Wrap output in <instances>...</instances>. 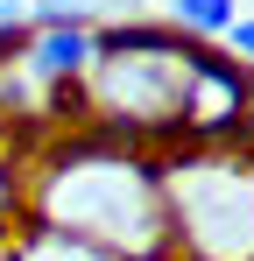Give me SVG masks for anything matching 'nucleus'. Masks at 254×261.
Listing matches in <instances>:
<instances>
[{"label": "nucleus", "instance_id": "39448f33", "mask_svg": "<svg viewBox=\"0 0 254 261\" xmlns=\"http://www.w3.org/2000/svg\"><path fill=\"white\" fill-rule=\"evenodd\" d=\"M7 261H106V254L85 247V240H71V233H57V226H29L21 247H14Z\"/></svg>", "mask_w": 254, "mask_h": 261}, {"label": "nucleus", "instance_id": "f257e3e1", "mask_svg": "<svg viewBox=\"0 0 254 261\" xmlns=\"http://www.w3.org/2000/svg\"><path fill=\"white\" fill-rule=\"evenodd\" d=\"M42 226L71 233L99 254H156V240L169 233L163 170L134 163V155H99L85 141L42 184Z\"/></svg>", "mask_w": 254, "mask_h": 261}, {"label": "nucleus", "instance_id": "7ed1b4c3", "mask_svg": "<svg viewBox=\"0 0 254 261\" xmlns=\"http://www.w3.org/2000/svg\"><path fill=\"white\" fill-rule=\"evenodd\" d=\"M21 71H29L36 85H49V92L85 85V78H92V29H29Z\"/></svg>", "mask_w": 254, "mask_h": 261}, {"label": "nucleus", "instance_id": "f03ea898", "mask_svg": "<svg viewBox=\"0 0 254 261\" xmlns=\"http://www.w3.org/2000/svg\"><path fill=\"white\" fill-rule=\"evenodd\" d=\"M163 212L191 261H254V155L163 163Z\"/></svg>", "mask_w": 254, "mask_h": 261}, {"label": "nucleus", "instance_id": "423d86ee", "mask_svg": "<svg viewBox=\"0 0 254 261\" xmlns=\"http://www.w3.org/2000/svg\"><path fill=\"white\" fill-rule=\"evenodd\" d=\"M226 43H233V57L254 71V14H240V21H233V36H226Z\"/></svg>", "mask_w": 254, "mask_h": 261}, {"label": "nucleus", "instance_id": "0eeeda50", "mask_svg": "<svg viewBox=\"0 0 254 261\" xmlns=\"http://www.w3.org/2000/svg\"><path fill=\"white\" fill-rule=\"evenodd\" d=\"M240 134H254V106H247V127H240Z\"/></svg>", "mask_w": 254, "mask_h": 261}, {"label": "nucleus", "instance_id": "20e7f679", "mask_svg": "<svg viewBox=\"0 0 254 261\" xmlns=\"http://www.w3.org/2000/svg\"><path fill=\"white\" fill-rule=\"evenodd\" d=\"M233 21H240V0H169V29H184L191 43L233 36Z\"/></svg>", "mask_w": 254, "mask_h": 261}]
</instances>
